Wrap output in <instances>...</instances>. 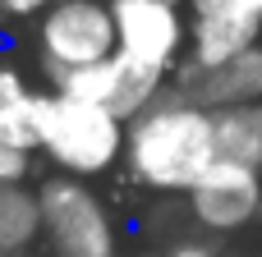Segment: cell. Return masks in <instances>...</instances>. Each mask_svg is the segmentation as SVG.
I'll return each mask as SVG.
<instances>
[{
  "label": "cell",
  "instance_id": "6da1fadb",
  "mask_svg": "<svg viewBox=\"0 0 262 257\" xmlns=\"http://www.w3.org/2000/svg\"><path fill=\"white\" fill-rule=\"evenodd\" d=\"M221 161L216 147V115L189 101L184 92L166 87L138 120H129L124 138V170L134 184L152 193H184Z\"/></svg>",
  "mask_w": 262,
  "mask_h": 257
},
{
  "label": "cell",
  "instance_id": "7a4b0ae2",
  "mask_svg": "<svg viewBox=\"0 0 262 257\" xmlns=\"http://www.w3.org/2000/svg\"><path fill=\"white\" fill-rule=\"evenodd\" d=\"M129 124L101 106L74 101L64 92H41L37 101V152L69 179H101L124 166Z\"/></svg>",
  "mask_w": 262,
  "mask_h": 257
},
{
  "label": "cell",
  "instance_id": "3957f363",
  "mask_svg": "<svg viewBox=\"0 0 262 257\" xmlns=\"http://www.w3.org/2000/svg\"><path fill=\"white\" fill-rule=\"evenodd\" d=\"M41 198V244L51 257H115V216L88 179L46 175Z\"/></svg>",
  "mask_w": 262,
  "mask_h": 257
},
{
  "label": "cell",
  "instance_id": "277c9868",
  "mask_svg": "<svg viewBox=\"0 0 262 257\" xmlns=\"http://www.w3.org/2000/svg\"><path fill=\"white\" fill-rule=\"evenodd\" d=\"M37 51H41L46 83L60 78V74H74V69L111 60L120 51L111 5L106 0H60L37 23Z\"/></svg>",
  "mask_w": 262,
  "mask_h": 257
},
{
  "label": "cell",
  "instance_id": "5b68a950",
  "mask_svg": "<svg viewBox=\"0 0 262 257\" xmlns=\"http://www.w3.org/2000/svg\"><path fill=\"white\" fill-rule=\"evenodd\" d=\"M170 87V74L161 69H147L129 55H111L101 64H88V69H74V74H60L51 78V92H64L74 101H88V106H101L111 115H120L124 124L138 120L161 92Z\"/></svg>",
  "mask_w": 262,
  "mask_h": 257
},
{
  "label": "cell",
  "instance_id": "8992f818",
  "mask_svg": "<svg viewBox=\"0 0 262 257\" xmlns=\"http://www.w3.org/2000/svg\"><path fill=\"white\" fill-rule=\"evenodd\" d=\"M111 18H115V41L120 55L175 74L184 64V46H189V23L180 14L175 0H106Z\"/></svg>",
  "mask_w": 262,
  "mask_h": 257
},
{
  "label": "cell",
  "instance_id": "52a82bcc",
  "mask_svg": "<svg viewBox=\"0 0 262 257\" xmlns=\"http://www.w3.org/2000/svg\"><path fill=\"white\" fill-rule=\"evenodd\" d=\"M189 216L207 235H235L262 221V175L239 161H216L189 189Z\"/></svg>",
  "mask_w": 262,
  "mask_h": 257
},
{
  "label": "cell",
  "instance_id": "ba28073f",
  "mask_svg": "<svg viewBox=\"0 0 262 257\" xmlns=\"http://www.w3.org/2000/svg\"><path fill=\"white\" fill-rule=\"evenodd\" d=\"M262 46V0H189V55L193 64H226Z\"/></svg>",
  "mask_w": 262,
  "mask_h": 257
},
{
  "label": "cell",
  "instance_id": "9c48e42d",
  "mask_svg": "<svg viewBox=\"0 0 262 257\" xmlns=\"http://www.w3.org/2000/svg\"><path fill=\"white\" fill-rule=\"evenodd\" d=\"M175 92H184L189 101H198L203 110H235V106H249L262 101V46L226 60V64H193L184 60L170 78Z\"/></svg>",
  "mask_w": 262,
  "mask_h": 257
},
{
  "label": "cell",
  "instance_id": "30bf717a",
  "mask_svg": "<svg viewBox=\"0 0 262 257\" xmlns=\"http://www.w3.org/2000/svg\"><path fill=\"white\" fill-rule=\"evenodd\" d=\"M37 101L41 92L23 78V69L0 55V143L37 156Z\"/></svg>",
  "mask_w": 262,
  "mask_h": 257
},
{
  "label": "cell",
  "instance_id": "8fae6325",
  "mask_svg": "<svg viewBox=\"0 0 262 257\" xmlns=\"http://www.w3.org/2000/svg\"><path fill=\"white\" fill-rule=\"evenodd\" d=\"M41 244V198L32 184L0 189V253L28 257Z\"/></svg>",
  "mask_w": 262,
  "mask_h": 257
},
{
  "label": "cell",
  "instance_id": "7c38bea8",
  "mask_svg": "<svg viewBox=\"0 0 262 257\" xmlns=\"http://www.w3.org/2000/svg\"><path fill=\"white\" fill-rule=\"evenodd\" d=\"M216 147L226 161H239L262 175V101L216 110Z\"/></svg>",
  "mask_w": 262,
  "mask_h": 257
},
{
  "label": "cell",
  "instance_id": "4fadbf2b",
  "mask_svg": "<svg viewBox=\"0 0 262 257\" xmlns=\"http://www.w3.org/2000/svg\"><path fill=\"white\" fill-rule=\"evenodd\" d=\"M28 170H32V152H18V147L0 143V189L5 184H28Z\"/></svg>",
  "mask_w": 262,
  "mask_h": 257
},
{
  "label": "cell",
  "instance_id": "5bb4252c",
  "mask_svg": "<svg viewBox=\"0 0 262 257\" xmlns=\"http://www.w3.org/2000/svg\"><path fill=\"white\" fill-rule=\"evenodd\" d=\"M152 257H226V253L212 248L207 239H175V244H166L161 253H152Z\"/></svg>",
  "mask_w": 262,
  "mask_h": 257
},
{
  "label": "cell",
  "instance_id": "9a60e30c",
  "mask_svg": "<svg viewBox=\"0 0 262 257\" xmlns=\"http://www.w3.org/2000/svg\"><path fill=\"white\" fill-rule=\"evenodd\" d=\"M60 0H0V14H9V18H32V14H46V9H55Z\"/></svg>",
  "mask_w": 262,
  "mask_h": 257
},
{
  "label": "cell",
  "instance_id": "2e32d148",
  "mask_svg": "<svg viewBox=\"0 0 262 257\" xmlns=\"http://www.w3.org/2000/svg\"><path fill=\"white\" fill-rule=\"evenodd\" d=\"M28 257H51V253H28Z\"/></svg>",
  "mask_w": 262,
  "mask_h": 257
},
{
  "label": "cell",
  "instance_id": "e0dca14e",
  "mask_svg": "<svg viewBox=\"0 0 262 257\" xmlns=\"http://www.w3.org/2000/svg\"><path fill=\"white\" fill-rule=\"evenodd\" d=\"M0 257H9V253H0Z\"/></svg>",
  "mask_w": 262,
  "mask_h": 257
},
{
  "label": "cell",
  "instance_id": "ac0fdd59",
  "mask_svg": "<svg viewBox=\"0 0 262 257\" xmlns=\"http://www.w3.org/2000/svg\"><path fill=\"white\" fill-rule=\"evenodd\" d=\"M115 257H124V253H115Z\"/></svg>",
  "mask_w": 262,
  "mask_h": 257
}]
</instances>
